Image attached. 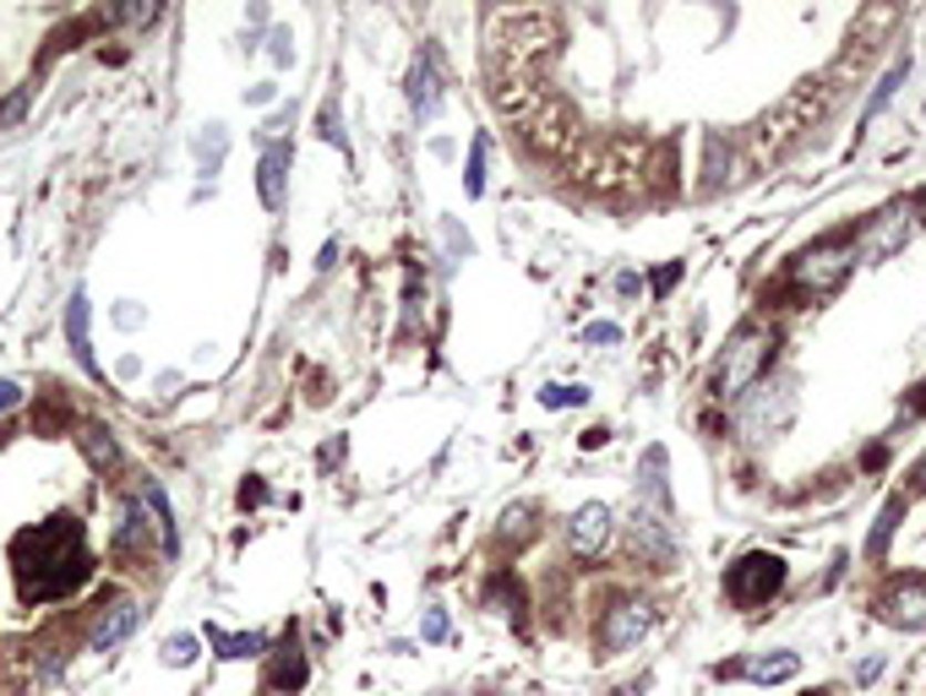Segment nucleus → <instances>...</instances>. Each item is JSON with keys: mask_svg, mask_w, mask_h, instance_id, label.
<instances>
[{"mask_svg": "<svg viewBox=\"0 0 926 696\" xmlns=\"http://www.w3.org/2000/svg\"><path fill=\"white\" fill-rule=\"evenodd\" d=\"M916 224H926V190H922V201H916Z\"/></svg>", "mask_w": 926, "mask_h": 696, "instance_id": "nucleus-31", "label": "nucleus"}, {"mask_svg": "<svg viewBox=\"0 0 926 696\" xmlns=\"http://www.w3.org/2000/svg\"><path fill=\"white\" fill-rule=\"evenodd\" d=\"M28 403V392L17 386V381H0V414H11V408H22Z\"/></svg>", "mask_w": 926, "mask_h": 696, "instance_id": "nucleus-25", "label": "nucleus"}, {"mask_svg": "<svg viewBox=\"0 0 926 696\" xmlns=\"http://www.w3.org/2000/svg\"><path fill=\"white\" fill-rule=\"evenodd\" d=\"M676 278H681V261L660 267V272H655V294H670V283H676Z\"/></svg>", "mask_w": 926, "mask_h": 696, "instance_id": "nucleus-27", "label": "nucleus"}, {"mask_svg": "<svg viewBox=\"0 0 926 696\" xmlns=\"http://www.w3.org/2000/svg\"><path fill=\"white\" fill-rule=\"evenodd\" d=\"M306 686V653L300 642H284L272 653V669H267V692H300Z\"/></svg>", "mask_w": 926, "mask_h": 696, "instance_id": "nucleus-12", "label": "nucleus"}, {"mask_svg": "<svg viewBox=\"0 0 926 696\" xmlns=\"http://www.w3.org/2000/svg\"><path fill=\"white\" fill-rule=\"evenodd\" d=\"M539 403H545V408H578V403H584V386H545Z\"/></svg>", "mask_w": 926, "mask_h": 696, "instance_id": "nucleus-21", "label": "nucleus"}, {"mask_svg": "<svg viewBox=\"0 0 926 696\" xmlns=\"http://www.w3.org/2000/svg\"><path fill=\"white\" fill-rule=\"evenodd\" d=\"M463 190H469V196H480V190H485V136H474V147H469V169H463Z\"/></svg>", "mask_w": 926, "mask_h": 696, "instance_id": "nucleus-20", "label": "nucleus"}, {"mask_svg": "<svg viewBox=\"0 0 926 696\" xmlns=\"http://www.w3.org/2000/svg\"><path fill=\"white\" fill-rule=\"evenodd\" d=\"M872 610H877L883 626L926 632V576H899V582H888V588L872 599Z\"/></svg>", "mask_w": 926, "mask_h": 696, "instance_id": "nucleus-5", "label": "nucleus"}, {"mask_svg": "<svg viewBox=\"0 0 926 696\" xmlns=\"http://www.w3.org/2000/svg\"><path fill=\"white\" fill-rule=\"evenodd\" d=\"M567 539H573L578 555H599L605 539H610V507H599V501L578 507L573 511V522H567Z\"/></svg>", "mask_w": 926, "mask_h": 696, "instance_id": "nucleus-10", "label": "nucleus"}, {"mask_svg": "<svg viewBox=\"0 0 926 696\" xmlns=\"http://www.w3.org/2000/svg\"><path fill=\"white\" fill-rule=\"evenodd\" d=\"M11 576H17V599L22 604H50L76 593L93 576V555L82 539L76 517H50L33 522L11 539Z\"/></svg>", "mask_w": 926, "mask_h": 696, "instance_id": "nucleus-1", "label": "nucleus"}, {"mask_svg": "<svg viewBox=\"0 0 926 696\" xmlns=\"http://www.w3.org/2000/svg\"><path fill=\"white\" fill-rule=\"evenodd\" d=\"M409 104H414V115L425 121V115H436V104H442V87H436V61H431V50L420 55V61L409 65Z\"/></svg>", "mask_w": 926, "mask_h": 696, "instance_id": "nucleus-11", "label": "nucleus"}, {"mask_svg": "<svg viewBox=\"0 0 926 696\" xmlns=\"http://www.w3.org/2000/svg\"><path fill=\"white\" fill-rule=\"evenodd\" d=\"M812 696H829V692H812Z\"/></svg>", "mask_w": 926, "mask_h": 696, "instance_id": "nucleus-32", "label": "nucleus"}, {"mask_svg": "<svg viewBox=\"0 0 926 696\" xmlns=\"http://www.w3.org/2000/svg\"><path fill=\"white\" fill-rule=\"evenodd\" d=\"M801 675V658L795 653H769V658H752L747 664V681L758 686H780V681H795Z\"/></svg>", "mask_w": 926, "mask_h": 696, "instance_id": "nucleus-14", "label": "nucleus"}, {"mask_svg": "<svg viewBox=\"0 0 926 696\" xmlns=\"http://www.w3.org/2000/svg\"><path fill=\"white\" fill-rule=\"evenodd\" d=\"M644 632H649V604H616L599 621V647L605 653H627V647H638Z\"/></svg>", "mask_w": 926, "mask_h": 696, "instance_id": "nucleus-8", "label": "nucleus"}, {"mask_svg": "<svg viewBox=\"0 0 926 696\" xmlns=\"http://www.w3.org/2000/svg\"><path fill=\"white\" fill-rule=\"evenodd\" d=\"M263 501H267L263 485H246V490H240V507H263Z\"/></svg>", "mask_w": 926, "mask_h": 696, "instance_id": "nucleus-28", "label": "nucleus"}, {"mask_svg": "<svg viewBox=\"0 0 926 696\" xmlns=\"http://www.w3.org/2000/svg\"><path fill=\"white\" fill-rule=\"evenodd\" d=\"M192 658H197V636H169V642H164V664L181 669V664H192Z\"/></svg>", "mask_w": 926, "mask_h": 696, "instance_id": "nucleus-22", "label": "nucleus"}, {"mask_svg": "<svg viewBox=\"0 0 926 696\" xmlns=\"http://www.w3.org/2000/svg\"><path fill=\"white\" fill-rule=\"evenodd\" d=\"M132 507L147 517V528H153L158 550L169 555V550H175V522H169V501H164V490H158L153 479H136V485H132Z\"/></svg>", "mask_w": 926, "mask_h": 696, "instance_id": "nucleus-9", "label": "nucleus"}, {"mask_svg": "<svg viewBox=\"0 0 926 696\" xmlns=\"http://www.w3.org/2000/svg\"><path fill=\"white\" fill-rule=\"evenodd\" d=\"M584 337H589V343H605V349H610V343H621V326H616V321H595V326H589Z\"/></svg>", "mask_w": 926, "mask_h": 696, "instance_id": "nucleus-24", "label": "nucleus"}, {"mask_svg": "<svg viewBox=\"0 0 926 696\" xmlns=\"http://www.w3.org/2000/svg\"><path fill=\"white\" fill-rule=\"evenodd\" d=\"M905 517V496H888V507L877 517V528H872V544H866V555H883L888 550V533H894V522Z\"/></svg>", "mask_w": 926, "mask_h": 696, "instance_id": "nucleus-18", "label": "nucleus"}, {"mask_svg": "<svg viewBox=\"0 0 926 696\" xmlns=\"http://www.w3.org/2000/svg\"><path fill=\"white\" fill-rule=\"evenodd\" d=\"M780 588H785V561L769 555V550H752V555H741V561L726 571V593L735 610H758V604H769Z\"/></svg>", "mask_w": 926, "mask_h": 696, "instance_id": "nucleus-4", "label": "nucleus"}, {"mask_svg": "<svg viewBox=\"0 0 926 696\" xmlns=\"http://www.w3.org/2000/svg\"><path fill=\"white\" fill-rule=\"evenodd\" d=\"M644 490H649V501H655V507L670 501V496H665V451H660V446H649V451H644Z\"/></svg>", "mask_w": 926, "mask_h": 696, "instance_id": "nucleus-19", "label": "nucleus"}, {"mask_svg": "<svg viewBox=\"0 0 926 696\" xmlns=\"http://www.w3.org/2000/svg\"><path fill=\"white\" fill-rule=\"evenodd\" d=\"M207 642L218 647V658H251V653H263L267 642L257 632H246V636H224V632H207Z\"/></svg>", "mask_w": 926, "mask_h": 696, "instance_id": "nucleus-17", "label": "nucleus"}, {"mask_svg": "<svg viewBox=\"0 0 926 696\" xmlns=\"http://www.w3.org/2000/svg\"><path fill=\"white\" fill-rule=\"evenodd\" d=\"M76 442H82V451L93 457V468H115V463H121V446H115V436H110L104 425H82Z\"/></svg>", "mask_w": 926, "mask_h": 696, "instance_id": "nucleus-16", "label": "nucleus"}, {"mask_svg": "<svg viewBox=\"0 0 926 696\" xmlns=\"http://www.w3.org/2000/svg\"><path fill=\"white\" fill-rule=\"evenodd\" d=\"M910 496H926V457L916 463V474H910Z\"/></svg>", "mask_w": 926, "mask_h": 696, "instance_id": "nucleus-30", "label": "nucleus"}, {"mask_svg": "<svg viewBox=\"0 0 926 696\" xmlns=\"http://www.w3.org/2000/svg\"><path fill=\"white\" fill-rule=\"evenodd\" d=\"M284 175H289V147H267L263 175H257V190H263V207H284Z\"/></svg>", "mask_w": 926, "mask_h": 696, "instance_id": "nucleus-13", "label": "nucleus"}, {"mask_svg": "<svg viewBox=\"0 0 926 696\" xmlns=\"http://www.w3.org/2000/svg\"><path fill=\"white\" fill-rule=\"evenodd\" d=\"M910 229H916V207H883L866 229H861L856 240V256L861 261H888L894 251H905V240H910Z\"/></svg>", "mask_w": 926, "mask_h": 696, "instance_id": "nucleus-6", "label": "nucleus"}, {"mask_svg": "<svg viewBox=\"0 0 926 696\" xmlns=\"http://www.w3.org/2000/svg\"><path fill=\"white\" fill-rule=\"evenodd\" d=\"M136 621H142L136 599H126V593L104 599V604H99V621H93V632H88V642H93V653H110L115 642H126V636L136 632Z\"/></svg>", "mask_w": 926, "mask_h": 696, "instance_id": "nucleus-7", "label": "nucleus"}, {"mask_svg": "<svg viewBox=\"0 0 926 696\" xmlns=\"http://www.w3.org/2000/svg\"><path fill=\"white\" fill-rule=\"evenodd\" d=\"M420 636H425V642H447V610H425Z\"/></svg>", "mask_w": 926, "mask_h": 696, "instance_id": "nucleus-23", "label": "nucleus"}, {"mask_svg": "<svg viewBox=\"0 0 926 696\" xmlns=\"http://www.w3.org/2000/svg\"><path fill=\"white\" fill-rule=\"evenodd\" d=\"M322 136L343 147V131H338V104H328V110H322Z\"/></svg>", "mask_w": 926, "mask_h": 696, "instance_id": "nucleus-26", "label": "nucleus"}, {"mask_svg": "<svg viewBox=\"0 0 926 696\" xmlns=\"http://www.w3.org/2000/svg\"><path fill=\"white\" fill-rule=\"evenodd\" d=\"M856 267V240L834 235V240H817L791 261V283L806 294V300H829Z\"/></svg>", "mask_w": 926, "mask_h": 696, "instance_id": "nucleus-3", "label": "nucleus"}, {"mask_svg": "<svg viewBox=\"0 0 926 696\" xmlns=\"http://www.w3.org/2000/svg\"><path fill=\"white\" fill-rule=\"evenodd\" d=\"M769 360H774V332H769L763 321L735 326L726 343V360H720V371H714V397H720V403H735L752 381L769 371Z\"/></svg>", "mask_w": 926, "mask_h": 696, "instance_id": "nucleus-2", "label": "nucleus"}, {"mask_svg": "<svg viewBox=\"0 0 926 696\" xmlns=\"http://www.w3.org/2000/svg\"><path fill=\"white\" fill-rule=\"evenodd\" d=\"M272 61L278 65L289 61V33H272Z\"/></svg>", "mask_w": 926, "mask_h": 696, "instance_id": "nucleus-29", "label": "nucleus"}, {"mask_svg": "<svg viewBox=\"0 0 926 696\" xmlns=\"http://www.w3.org/2000/svg\"><path fill=\"white\" fill-rule=\"evenodd\" d=\"M66 337H71V354H76V365L82 371H93V343H88V300L76 294L66 311Z\"/></svg>", "mask_w": 926, "mask_h": 696, "instance_id": "nucleus-15", "label": "nucleus"}]
</instances>
